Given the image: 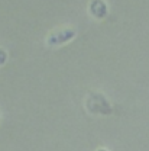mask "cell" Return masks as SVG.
Instances as JSON below:
<instances>
[{
	"instance_id": "cell-1",
	"label": "cell",
	"mask_w": 149,
	"mask_h": 151,
	"mask_svg": "<svg viewBox=\"0 0 149 151\" xmlns=\"http://www.w3.org/2000/svg\"><path fill=\"white\" fill-rule=\"evenodd\" d=\"M84 106H86L87 112L93 113V115L109 116V115L113 113V106L110 103V100L101 92H97V90H93L86 96Z\"/></svg>"
},
{
	"instance_id": "cell-2",
	"label": "cell",
	"mask_w": 149,
	"mask_h": 151,
	"mask_svg": "<svg viewBox=\"0 0 149 151\" xmlns=\"http://www.w3.org/2000/svg\"><path fill=\"white\" fill-rule=\"evenodd\" d=\"M77 32L75 29L70 28V26H62V28H56L52 29L48 35H46V45L51 47V48H55V47H61V45H65L68 42H71L75 38Z\"/></svg>"
},
{
	"instance_id": "cell-3",
	"label": "cell",
	"mask_w": 149,
	"mask_h": 151,
	"mask_svg": "<svg viewBox=\"0 0 149 151\" xmlns=\"http://www.w3.org/2000/svg\"><path fill=\"white\" fill-rule=\"evenodd\" d=\"M88 13L96 20H103L109 15V6L106 0H90L88 1Z\"/></svg>"
},
{
	"instance_id": "cell-4",
	"label": "cell",
	"mask_w": 149,
	"mask_h": 151,
	"mask_svg": "<svg viewBox=\"0 0 149 151\" xmlns=\"http://www.w3.org/2000/svg\"><path fill=\"white\" fill-rule=\"evenodd\" d=\"M7 61V51L4 48H0V67L4 65Z\"/></svg>"
},
{
	"instance_id": "cell-5",
	"label": "cell",
	"mask_w": 149,
	"mask_h": 151,
	"mask_svg": "<svg viewBox=\"0 0 149 151\" xmlns=\"http://www.w3.org/2000/svg\"><path fill=\"white\" fill-rule=\"evenodd\" d=\"M96 151H109L107 148H104V147H100V148H97Z\"/></svg>"
}]
</instances>
